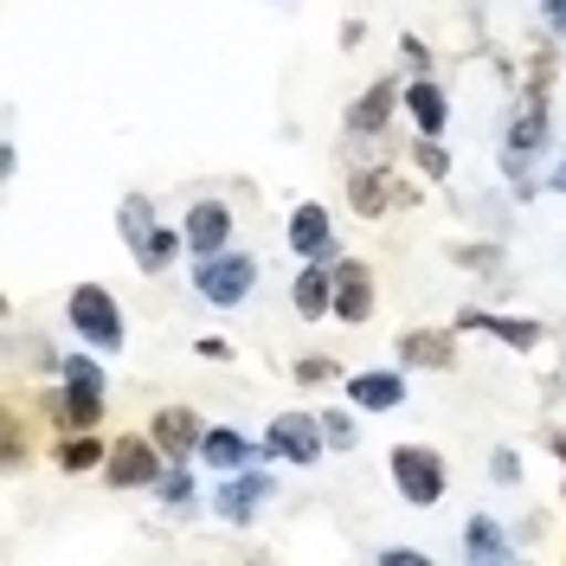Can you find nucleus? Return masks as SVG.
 I'll return each instance as SVG.
<instances>
[{
	"label": "nucleus",
	"mask_w": 566,
	"mask_h": 566,
	"mask_svg": "<svg viewBox=\"0 0 566 566\" xmlns=\"http://www.w3.org/2000/svg\"><path fill=\"white\" fill-rule=\"evenodd\" d=\"M547 142V109H528L515 129H509V155H528V148H541Z\"/></svg>",
	"instance_id": "23"
},
{
	"label": "nucleus",
	"mask_w": 566,
	"mask_h": 566,
	"mask_svg": "<svg viewBox=\"0 0 566 566\" xmlns=\"http://www.w3.org/2000/svg\"><path fill=\"white\" fill-rule=\"evenodd\" d=\"M296 380H303V387H316V380H335V360H328V354H310V360H296Z\"/></svg>",
	"instance_id": "28"
},
{
	"label": "nucleus",
	"mask_w": 566,
	"mask_h": 566,
	"mask_svg": "<svg viewBox=\"0 0 566 566\" xmlns=\"http://www.w3.org/2000/svg\"><path fill=\"white\" fill-rule=\"evenodd\" d=\"M458 328H483V335H495V342H509V348H534L541 342V328L534 322H509V316H483V310H463Z\"/></svg>",
	"instance_id": "20"
},
{
	"label": "nucleus",
	"mask_w": 566,
	"mask_h": 566,
	"mask_svg": "<svg viewBox=\"0 0 566 566\" xmlns=\"http://www.w3.org/2000/svg\"><path fill=\"white\" fill-rule=\"evenodd\" d=\"M155 490H161V502H168V509H187V502H193V476H187V470H161V483H155Z\"/></svg>",
	"instance_id": "25"
},
{
	"label": "nucleus",
	"mask_w": 566,
	"mask_h": 566,
	"mask_svg": "<svg viewBox=\"0 0 566 566\" xmlns=\"http://www.w3.org/2000/svg\"><path fill=\"white\" fill-rule=\"evenodd\" d=\"M65 316L97 354L123 348V310H116V296H109L104 283H77V290L65 296Z\"/></svg>",
	"instance_id": "2"
},
{
	"label": "nucleus",
	"mask_w": 566,
	"mask_h": 566,
	"mask_svg": "<svg viewBox=\"0 0 566 566\" xmlns=\"http://www.w3.org/2000/svg\"><path fill=\"white\" fill-rule=\"evenodd\" d=\"M271 490H277V476L251 463V470H232V483L212 495V509H219L226 522H251V515H258V509L271 502Z\"/></svg>",
	"instance_id": "6"
},
{
	"label": "nucleus",
	"mask_w": 566,
	"mask_h": 566,
	"mask_svg": "<svg viewBox=\"0 0 566 566\" xmlns=\"http://www.w3.org/2000/svg\"><path fill=\"white\" fill-rule=\"evenodd\" d=\"M52 412L65 431H97L104 419V367H97V354H71L65 360V392L52 399Z\"/></svg>",
	"instance_id": "1"
},
{
	"label": "nucleus",
	"mask_w": 566,
	"mask_h": 566,
	"mask_svg": "<svg viewBox=\"0 0 566 566\" xmlns=\"http://www.w3.org/2000/svg\"><path fill=\"white\" fill-rule=\"evenodd\" d=\"M554 458H560V463H566V438H560V431H554Z\"/></svg>",
	"instance_id": "33"
},
{
	"label": "nucleus",
	"mask_w": 566,
	"mask_h": 566,
	"mask_svg": "<svg viewBox=\"0 0 566 566\" xmlns=\"http://www.w3.org/2000/svg\"><path fill=\"white\" fill-rule=\"evenodd\" d=\"M116 226H123V239H129V251H136V264H148V251H155V239H161L155 207H148L142 193H129V200H123V212H116Z\"/></svg>",
	"instance_id": "18"
},
{
	"label": "nucleus",
	"mask_w": 566,
	"mask_h": 566,
	"mask_svg": "<svg viewBox=\"0 0 566 566\" xmlns=\"http://www.w3.org/2000/svg\"><path fill=\"white\" fill-rule=\"evenodd\" d=\"M290 251H296V258H322V264H335V226H328V212H322L316 200L290 212Z\"/></svg>",
	"instance_id": "12"
},
{
	"label": "nucleus",
	"mask_w": 566,
	"mask_h": 566,
	"mask_svg": "<svg viewBox=\"0 0 566 566\" xmlns=\"http://www.w3.org/2000/svg\"><path fill=\"white\" fill-rule=\"evenodd\" d=\"M463 554H470V560H509V534L495 528L490 515H470V534H463Z\"/></svg>",
	"instance_id": "21"
},
{
	"label": "nucleus",
	"mask_w": 566,
	"mask_h": 566,
	"mask_svg": "<svg viewBox=\"0 0 566 566\" xmlns=\"http://www.w3.org/2000/svg\"><path fill=\"white\" fill-rule=\"evenodd\" d=\"M458 264H463V271H483V277H490L495 264H502V245H458Z\"/></svg>",
	"instance_id": "27"
},
{
	"label": "nucleus",
	"mask_w": 566,
	"mask_h": 566,
	"mask_svg": "<svg viewBox=\"0 0 566 566\" xmlns=\"http://www.w3.org/2000/svg\"><path fill=\"white\" fill-rule=\"evenodd\" d=\"M399 367H431V374H444V367H458V342H451L444 328H406V335H399Z\"/></svg>",
	"instance_id": "13"
},
{
	"label": "nucleus",
	"mask_w": 566,
	"mask_h": 566,
	"mask_svg": "<svg viewBox=\"0 0 566 566\" xmlns=\"http://www.w3.org/2000/svg\"><path fill=\"white\" fill-rule=\"evenodd\" d=\"M148 431H155V444H161V451H168L175 463H187L193 451H200V438H207L193 406H161V412L148 419Z\"/></svg>",
	"instance_id": "8"
},
{
	"label": "nucleus",
	"mask_w": 566,
	"mask_h": 566,
	"mask_svg": "<svg viewBox=\"0 0 566 566\" xmlns=\"http://www.w3.org/2000/svg\"><path fill=\"white\" fill-rule=\"evenodd\" d=\"M392 109H399V84L380 77V84H367V97L348 109V129L354 136H380V129L392 123Z\"/></svg>",
	"instance_id": "16"
},
{
	"label": "nucleus",
	"mask_w": 566,
	"mask_h": 566,
	"mask_svg": "<svg viewBox=\"0 0 566 566\" xmlns=\"http://www.w3.org/2000/svg\"><path fill=\"white\" fill-rule=\"evenodd\" d=\"M554 187H560V193H566V155H560V168H554Z\"/></svg>",
	"instance_id": "32"
},
{
	"label": "nucleus",
	"mask_w": 566,
	"mask_h": 566,
	"mask_svg": "<svg viewBox=\"0 0 566 566\" xmlns=\"http://www.w3.org/2000/svg\"><path fill=\"white\" fill-rule=\"evenodd\" d=\"M392 490L406 495L412 509H431L444 495V458L431 444H399L392 451Z\"/></svg>",
	"instance_id": "4"
},
{
	"label": "nucleus",
	"mask_w": 566,
	"mask_h": 566,
	"mask_svg": "<svg viewBox=\"0 0 566 566\" xmlns=\"http://www.w3.org/2000/svg\"><path fill=\"white\" fill-rule=\"evenodd\" d=\"M547 20L560 27V39H566V0H547Z\"/></svg>",
	"instance_id": "31"
},
{
	"label": "nucleus",
	"mask_w": 566,
	"mask_h": 566,
	"mask_svg": "<svg viewBox=\"0 0 566 566\" xmlns=\"http://www.w3.org/2000/svg\"><path fill=\"white\" fill-rule=\"evenodd\" d=\"M374 316V271L360 258L335 264V322H367Z\"/></svg>",
	"instance_id": "10"
},
{
	"label": "nucleus",
	"mask_w": 566,
	"mask_h": 566,
	"mask_svg": "<svg viewBox=\"0 0 566 566\" xmlns=\"http://www.w3.org/2000/svg\"><path fill=\"white\" fill-rule=\"evenodd\" d=\"M200 458H207V470H251V463L277 458V451H271V438H264V444H245L239 431H226V424H212L207 438H200Z\"/></svg>",
	"instance_id": "11"
},
{
	"label": "nucleus",
	"mask_w": 566,
	"mask_h": 566,
	"mask_svg": "<svg viewBox=\"0 0 566 566\" xmlns=\"http://www.w3.org/2000/svg\"><path fill=\"white\" fill-rule=\"evenodd\" d=\"M380 560H387V566H424V554H412V547H387Z\"/></svg>",
	"instance_id": "30"
},
{
	"label": "nucleus",
	"mask_w": 566,
	"mask_h": 566,
	"mask_svg": "<svg viewBox=\"0 0 566 566\" xmlns=\"http://www.w3.org/2000/svg\"><path fill=\"white\" fill-rule=\"evenodd\" d=\"M322 438H328V451H354V419L348 412H322Z\"/></svg>",
	"instance_id": "26"
},
{
	"label": "nucleus",
	"mask_w": 566,
	"mask_h": 566,
	"mask_svg": "<svg viewBox=\"0 0 566 566\" xmlns=\"http://www.w3.org/2000/svg\"><path fill=\"white\" fill-rule=\"evenodd\" d=\"M348 200H354V212H360V219H387L399 200L412 207V193H406L387 168H360V175H348Z\"/></svg>",
	"instance_id": "7"
},
{
	"label": "nucleus",
	"mask_w": 566,
	"mask_h": 566,
	"mask_svg": "<svg viewBox=\"0 0 566 566\" xmlns=\"http://www.w3.org/2000/svg\"><path fill=\"white\" fill-rule=\"evenodd\" d=\"M104 483L109 490H155V483H161V444H155V431H148V438H116V444H109Z\"/></svg>",
	"instance_id": "5"
},
{
	"label": "nucleus",
	"mask_w": 566,
	"mask_h": 566,
	"mask_svg": "<svg viewBox=\"0 0 566 566\" xmlns=\"http://www.w3.org/2000/svg\"><path fill=\"white\" fill-rule=\"evenodd\" d=\"M490 476H495V483H515V476H522V458H515V451H495Z\"/></svg>",
	"instance_id": "29"
},
{
	"label": "nucleus",
	"mask_w": 566,
	"mask_h": 566,
	"mask_svg": "<svg viewBox=\"0 0 566 566\" xmlns=\"http://www.w3.org/2000/svg\"><path fill=\"white\" fill-rule=\"evenodd\" d=\"M264 438H271V451H277V458L303 463V470H310V463L322 458V444H328V438H322V412H310V419H271Z\"/></svg>",
	"instance_id": "9"
},
{
	"label": "nucleus",
	"mask_w": 566,
	"mask_h": 566,
	"mask_svg": "<svg viewBox=\"0 0 566 566\" xmlns=\"http://www.w3.org/2000/svg\"><path fill=\"white\" fill-rule=\"evenodd\" d=\"M406 116L419 123V136H438V129L451 123V97H444L431 77H419V84H406Z\"/></svg>",
	"instance_id": "17"
},
{
	"label": "nucleus",
	"mask_w": 566,
	"mask_h": 566,
	"mask_svg": "<svg viewBox=\"0 0 566 566\" xmlns=\"http://www.w3.org/2000/svg\"><path fill=\"white\" fill-rule=\"evenodd\" d=\"M251 283H258V258H251V251H212V258L193 264V290H200L207 303H219V310L245 303Z\"/></svg>",
	"instance_id": "3"
},
{
	"label": "nucleus",
	"mask_w": 566,
	"mask_h": 566,
	"mask_svg": "<svg viewBox=\"0 0 566 566\" xmlns=\"http://www.w3.org/2000/svg\"><path fill=\"white\" fill-rule=\"evenodd\" d=\"M290 296H296L303 316H335V271H328L322 258H303V271H296V283H290Z\"/></svg>",
	"instance_id": "15"
},
{
	"label": "nucleus",
	"mask_w": 566,
	"mask_h": 566,
	"mask_svg": "<svg viewBox=\"0 0 566 566\" xmlns=\"http://www.w3.org/2000/svg\"><path fill=\"white\" fill-rule=\"evenodd\" d=\"M412 161H419V175H424V180H444V175H451V155L438 148V136H424L419 148H412Z\"/></svg>",
	"instance_id": "24"
},
{
	"label": "nucleus",
	"mask_w": 566,
	"mask_h": 566,
	"mask_svg": "<svg viewBox=\"0 0 566 566\" xmlns=\"http://www.w3.org/2000/svg\"><path fill=\"white\" fill-rule=\"evenodd\" d=\"M104 444L97 438H71V444H59V470H71V476H84V470H104Z\"/></svg>",
	"instance_id": "22"
},
{
	"label": "nucleus",
	"mask_w": 566,
	"mask_h": 566,
	"mask_svg": "<svg viewBox=\"0 0 566 566\" xmlns=\"http://www.w3.org/2000/svg\"><path fill=\"white\" fill-rule=\"evenodd\" d=\"M180 239L193 245V258H212V251H226V239H232V212L219 207V200H200V207L187 212Z\"/></svg>",
	"instance_id": "14"
},
{
	"label": "nucleus",
	"mask_w": 566,
	"mask_h": 566,
	"mask_svg": "<svg viewBox=\"0 0 566 566\" xmlns=\"http://www.w3.org/2000/svg\"><path fill=\"white\" fill-rule=\"evenodd\" d=\"M348 399L354 406H367V412H392V406L406 399V380H399V374H354Z\"/></svg>",
	"instance_id": "19"
}]
</instances>
